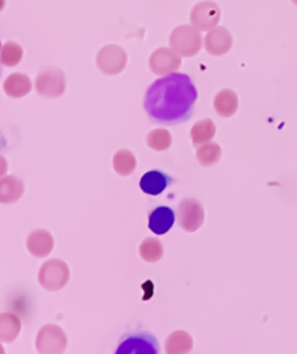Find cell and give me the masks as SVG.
Returning <instances> with one entry per match:
<instances>
[{
    "instance_id": "13",
    "label": "cell",
    "mask_w": 297,
    "mask_h": 354,
    "mask_svg": "<svg viewBox=\"0 0 297 354\" xmlns=\"http://www.w3.org/2000/svg\"><path fill=\"white\" fill-rule=\"evenodd\" d=\"M171 177L167 176L166 173L158 171V170H153L148 171L142 176V179L140 182L142 192H145L146 195L151 196H157L160 194H162L170 185H171Z\"/></svg>"
},
{
    "instance_id": "20",
    "label": "cell",
    "mask_w": 297,
    "mask_h": 354,
    "mask_svg": "<svg viewBox=\"0 0 297 354\" xmlns=\"http://www.w3.org/2000/svg\"><path fill=\"white\" fill-rule=\"evenodd\" d=\"M215 134H216V127L212 120L199 121L198 124L193 125V128L190 131L191 141L196 147L211 142V140L215 137Z\"/></svg>"
},
{
    "instance_id": "2",
    "label": "cell",
    "mask_w": 297,
    "mask_h": 354,
    "mask_svg": "<svg viewBox=\"0 0 297 354\" xmlns=\"http://www.w3.org/2000/svg\"><path fill=\"white\" fill-rule=\"evenodd\" d=\"M170 48L180 57H193L202 48V35L195 26H177L170 35Z\"/></svg>"
},
{
    "instance_id": "10",
    "label": "cell",
    "mask_w": 297,
    "mask_h": 354,
    "mask_svg": "<svg viewBox=\"0 0 297 354\" xmlns=\"http://www.w3.org/2000/svg\"><path fill=\"white\" fill-rule=\"evenodd\" d=\"M182 58L171 48H158L150 57V68L154 75L170 76L180 68Z\"/></svg>"
},
{
    "instance_id": "6",
    "label": "cell",
    "mask_w": 297,
    "mask_h": 354,
    "mask_svg": "<svg viewBox=\"0 0 297 354\" xmlns=\"http://www.w3.org/2000/svg\"><path fill=\"white\" fill-rule=\"evenodd\" d=\"M37 92L44 97H59L66 91V76L59 68L41 71L35 82Z\"/></svg>"
},
{
    "instance_id": "3",
    "label": "cell",
    "mask_w": 297,
    "mask_h": 354,
    "mask_svg": "<svg viewBox=\"0 0 297 354\" xmlns=\"http://www.w3.org/2000/svg\"><path fill=\"white\" fill-rule=\"evenodd\" d=\"M39 285L50 292L61 290L70 280V269L68 266L58 259L48 260L42 264L38 273Z\"/></svg>"
},
{
    "instance_id": "1",
    "label": "cell",
    "mask_w": 297,
    "mask_h": 354,
    "mask_svg": "<svg viewBox=\"0 0 297 354\" xmlns=\"http://www.w3.org/2000/svg\"><path fill=\"white\" fill-rule=\"evenodd\" d=\"M198 100V91L187 75L164 76L155 80L145 93L144 108L157 124L175 125L189 121Z\"/></svg>"
},
{
    "instance_id": "17",
    "label": "cell",
    "mask_w": 297,
    "mask_h": 354,
    "mask_svg": "<svg viewBox=\"0 0 297 354\" xmlns=\"http://www.w3.org/2000/svg\"><path fill=\"white\" fill-rule=\"evenodd\" d=\"M21 328L22 322L17 315L12 313L0 314V340L3 343H12L19 335Z\"/></svg>"
},
{
    "instance_id": "5",
    "label": "cell",
    "mask_w": 297,
    "mask_h": 354,
    "mask_svg": "<svg viewBox=\"0 0 297 354\" xmlns=\"http://www.w3.org/2000/svg\"><path fill=\"white\" fill-rule=\"evenodd\" d=\"M67 343L68 340L63 328L48 324L38 331L35 347L39 354H63L67 348Z\"/></svg>"
},
{
    "instance_id": "22",
    "label": "cell",
    "mask_w": 297,
    "mask_h": 354,
    "mask_svg": "<svg viewBox=\"0 0 297 354\" xmlns=\"http://www.w3.org/2000/svg\"><path fill=\"white\" fill-rule=\"evenodd\" d=\"M196 157H198V161L202 166L211 167V166L216 165L218 161L220 160L222 150H220V147L218 144L207 142V144H203V145L199 147Z\"/></svg>"
},
{
    "instance_id": "14",
    "label": "cell",
    "mask_w": 297,
    "mask_h": 354,
    "mask_svg": "<svg viewBox=\"0 0 297 354\" xmlns=\"http://www.w3.org/2000/svg\"><path fill=\"white\" fill-rule=\"evenodd\" d=\"M174 211L167 206H160L150 214V221H148V228L154 234L162 235L169 232L174 225Z\"/></svg>"
},
{
    "instance_id": "15",
    "label": "cell",
    "mask_w": 297,
    "mask_h": 354,
    "mask_svg": "<svg viewBox=\"0 0 297 354\" xmlns=\"http://www.w3.org/2000/svg\"><path fill=\"white\" fill-rule=\"evenodd\" d=\"M23 182L15 176L3 177L0 180V202L2 203H15L23 195Z\"/></svg>"
},
{
    "instance_id": "16",
    "label": "cell",
    "mask_w": 297,
    "mask_h": 354,
    "mask_svg": "<svg viewBox=\"0 0 297 354\" xmlns=\"http://www.w3.org/2000/svg\"><path fill=\"white\" fill-rule=\"evenodd\" d=\"M32 88V83L29 80L28 76L21 75V73H15V75H10L3 84V91L9 97L19 99L26 96Z\"/></svg>"
},
{
    "instance_id": "7",
    "label": "cell",
    "mask_w": 297,
    "mask_h": 354,
    "mask_svg": "<svg viewBox=\"0 0 297 354\" xmlns=\"http://www.w3.org/2000/svg\"><path fill=\"white\" fill-rule=\"evenodd\" d=\"M126 60L128 57L124 48L117 46H106L99 51L96 63L103 75L116 76L119 73L124 71L126 66Z\"/></svg>"
},
{
    "instance_id": "9",
    "label": "cell",
    "mask_w": 297,
    "mask_h": 354,
    "mask_svg": "<svg viewBox=\"0 0 297 354\" xmlns=\"http://www.w3.org/2000/svg\"><path fill=\"white\" fill-rule=\"evenodd\" d=\"M220 19V9L215 2H200L191 10L190 21L198 31H212Z\"/></svg>"
},
{
    "instance_id": "4",
    "label": "cell",
    "mask_w": 297,
    "mask_h": 354,
    "mask_svg": "<svg viewBox=\"0 0 297 354\" xmlns=\"http://www.w3.org/2000/svg\"><path fill=\"white\" fill-rule=\"evenodd\" d=\"M115 354H160V346L150 333H131L122 337Z\"/></svg>"
},
{
    "instance_id": "25",
    "label": "cell",
    "mask_w": 297,
    "mask_h": 354,
    "mask_svg": "<svg viewBox=\"0 0 297 354\" xmlns=\"http://www.w3.org/2000/svg\"><path fill=\"white\" fill-rule=\"evenodd\" d=\"M22 55H23V51L18 46V44L9 41V42L3 44L2 51H0V62H2L3 66L13 67V66H18L21 63Z\"/></svg>"
},
{
    "instance_id": "21",
    "label": "cell",
    "mask_w": 297,
    "mask_h": 354,
    "mask_svg": "<svg viewBox=\"0 0 297 354\" xmlns=\"http://www.w3.org/2000/svg\"><path fill=\"white\" fill-rule=\"evenodd\" d=\"M113 169L117 174L129 176L137 169V158L131 151L121 150L113 157Z\"/></svg>"
},
{
    "instance_id": "19",
    "label": "cell",
    "mask_w": 297,
    "mask_h": 354,
    "mask_svg": "<svg viewBox=\"0 0 297 354\" xmlns=\"http://www.w3.org/2000/svg\"><path fill=\"white\" fill-rule=\"evenodd\" d=\"M193 348V338L186 331H174L166 342L167 354H189Z\"/></svg>"
},
{
    "instance_id": "8",
    "label": "cell",
    "mask_w": 297,
    "mask_h": 354,
    "mask_svg": "<svg viewBox=\"0 0 297 354\" xmlns=\"http://www.w3.org/2000/svg\"><path fill=\"white\" fill-rule=\"evenodd\" d=\"M177 215L180 227L187 232H195L203 225L204 211L202 203L196 199H183L178 205Z\"/></svg>"
},
{
    "instance_id": "11",
    "label": "cell",
    "mask_w": 297,
    "mask_h": 354,
    "mask_svg": "<svg viewBox=\"0 0 297 354\" xmlns=\"http://www.w3.org/2000/svg\"><path fill=\"white\" fill-rule=\"evenodd\" d=\"M204 48L212 55H224L232 48V35L227 28L216 26L207 32L204 38Z\"/></svg>"
},
{
    "instance_id": "18",
    "label": "cell",
    "mask_w": 297,
    "mask_h": 354,
    "mask_svg": "<svg viewBox=\"0 0 297 354\" xmlns=\"http://www.w3.org/2000/svg\"><path fill=\"white\" fill-rule=\"evenodd\" d=\"M213 106L218 115L229 118L235 115L238 111V96L233 91H229V88H225V91H220L213 100Z\"/></svg>"
},
{
    "instance_id": "23",
    "label": "cell",
    "mask_w": 297,
    "mask_h": 354,
    "mask_svg": "<svg viewBox=\"0 0 297 354\" xmlns=\"http://www.w3.org/2000/svg\"><path fill=\"white\" fill-rule=\"evenodd\" d=\"M140 254L146 263H155L164 254V248L160 240L145 239L140 245Z\"/></svg>"
},
{
    "instance_id": "24",
    "label": "cell",
    "mask_w": 297,
    "mask_h": 354,
    "mask_svg": "<svg viewBox=\"0 0 297 354\" xmlns=\"http://www.w3.org/2000/svg\"><path fill=\"white\" fill-rule=\"evenodd\" d=\"M171 134L167 129H154L146 137V144L155 151H166L171 145Z\"/></svg>"
},
{
    "instance_id": "26",
    "label": "cell",
    "mask_w": 297,
    "mask_h": 354,
    "mask_svg": "<svg viewBox=\"0 0 297 354\" xmlns=\"http://www.w3.org/2000/svg\"><path fill=\"white\" fill-rule=\"evenodd\" d=\"M291 2H293L296 6H297V0H291Z\"/></svg>"
},
{
    "instance_id": "12",
    "label": "cell",
    "mask_w": 297,
    "mask_h": 354,
    "mask_svg": "<svg viewBox=\"0 0 297 354\" xmlns=\"http://www.w3.org/2000/svg\"><path fill=\"white\" fill-rule=\"evenodd\" d=\"M26 247H28V252L34 257H38V259L47 257L52 252L54 239L52 235L46 230H35L34 232L29 234Z\"/></svg>"
}]
</instances>
